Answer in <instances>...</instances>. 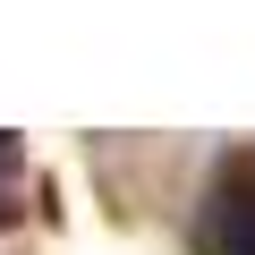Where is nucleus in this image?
Returning a JSON list of instances; mask_svg holds the SVG:
<instances>
[{
  "instance_id": "obj_2",
  "label": "nucleus",
  "mask_w": 255,
  "mask_h": 255,
  "mask_svg": "<svg viewBox=\"0 0 255 255\" xmlns=\"http://www.w3.org/2000/svg\"><path fill=\"white\" fill-rule=\"evenodd\" d=\"M0 170H17V145H9V136H0Z\"/></svg>"
},
{
  "instance_id": "obj_1",
  "label": "nucleus",
  "mask_w": 255,
  "mask_h": 255,
  "mask_svg": "<svg viewBox=\"0 0 255 255\" xmlns=\"http://www.w3.org/2000/svg\"><path fill=\"white\" fill-rule=\"evenodd\" d=\"M204 255H255V153H230L204 196Z\"/></svg>"
}]
</instances>
